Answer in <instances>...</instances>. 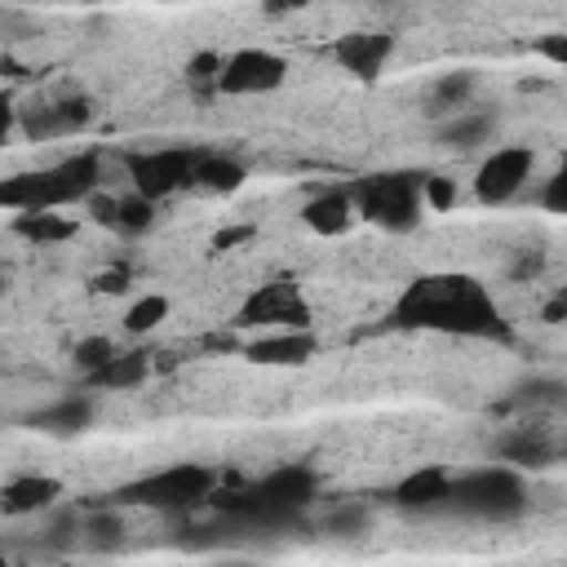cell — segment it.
Listing matches in <instances>:
<instances>
[{
  "label": "cell",
  "mask_w": 567,
  "mask_h": 567,
  "mask_svg": "<svg viewBox=\"0 0 567 567\" xmlns=\"http://www.w3.org/2000/svg\"><path fill=\"white\" fill-rule=\"evenodd\" d=\"M315 350H319V341H315V332H310V328H288V332H270V337L248 341V350H244V354H248L252 363L297 368V363H306Z\"/></svg>",
  "instance_id": "obj_10"
},
{
  "label": "cell",
  "mask_w": 567,
  "mask_h": 567,
  "mask_svg": "<svg viewBox=\"0 0 567 567\" xmlns=\"http://www.w3.org/2000/svg\"><path fill=\"white\" fill-rule=\"evenodd\" d=\"M190 182H199V186H208V190H235V186L244 182V168H239L230 155H204V159H195Z\"/></svg>",
  "instance_id": "obj_18"
},
{
  "label": "cell",
  "mask_w": 567,
  "mask_h": 567,
  "mask_svg": "<svg viewBox=\"0 0 567 567\" xmlns=\"http://www.w3.org/2000/svg\"><path fill=\"white\" fill-rule=\"evenodd\" d=\"M93 421V399L89 394H62L58 403L31 412V425L44 434H80Z\"/></svg>",
  "instance_id": "obj_13"
},
{
  "label": "cell",
  "mask_w": 567,
  "mask_h": 567,
  "mask_svg": "<svg viewBox=\"0 0 567 567\" xmlns=\"http://www.w3.org/2000/svg\"><path fill=\"white\" fill-rule=\"evenodd\" d=\"M288 75V62L270 49H239L230 58H221L217 71V89L221 93H239V97H257V93H275Z\"/></svg>",
  "instance_id": "obj_6"
},
{
  "label": "cell",
  "mask_w": 567,
  "mask_h": 567,
  "mask_svg": "<svg viewBox=\"0 0 567 567\" xmlns=\"http://www.w3.org/2000/svg\"><path fill=\"white\" fill-rule=\"evenodd\" d=\"M532 168H536L532 146H496V151L483 159L478 177H474L478 199H483V204H509V199L527 186Z\"/></svg>",
  "instance_id": "obj_8"
},
{
  "label": "cell",
  "mask_w": 567,
  "mask_h": 567,
  "mask_svg": "<svg viewBox=\"0 0 567 567\" xmlns=\"http://www.w3.org/2000/svg\"><path fill=\"white\" fill-rule=\"evenodd\" d=\"M390 49H394V35H385V31H354V35H341L332 53H337V62L346 71L372 80L381 71V62L390 58Z\"/></svg>",
  "instance_id": "obj_12"
},
{
  "label": "cell",
  "mask_w": 567,
  "mask_h": 567,
  "mask_svg": "<svg viewBox=\"0 0 567 567\" xmlns=\"http://www.w3.org/2000/svg\"><path fill=\"white\" fill-rule=\"evenodd\" d=\"M58 496H62V483L58 478H49V474H18V478H9L0 487V509L13 514V518L44 514V509L58 505Z\"/></svg>",
  "instance_id": "obj_11"
},
{
  "label": "cell",
  "mask_w": 567,
  "mask_h": 567,
  "mask_svg": "<svg viewBox=\"0 0 567 567\" xmlns=\"http://www.w3.org/2000/svg\"><path fill=\"white\" fill-rule=\"evenodd\" d=\"M111 359H115V341H111V337H84V341L75 346V363H80L89 377H97Z\"/></svg>",
  "instance_id": "obj_24"
},
{
  "label": "cell",
  "mask_w": 567,
  "mask_h": 567,
  "mask_svg": "<svg viewBox=\"0 0 567 567\" xmlns=\"http://www.w3.org/2000/svg\"><path fill=\"white\" fill-rule=\"evenodd\" d=\"M354 208L385 230H412L421 221V177L416 173H377L354 186Z\"/></svg>",
  "instance_id": "obj_4"
},
{
  "label": "cell",
  "mask_w": 567,
  "mask_h": 567,
  "mask_svg": "<svg viewBox=\"0 0 567 567\" xmlns=\"http://www.w3.org/2000/svg\"><path fill=\"white\" fill-rule=\"evenodd\" d=\"M151 217H155V204H151V199H142V195H124V199H115V226H124V230H142V226H151Z\"/></svg>",
  "instance_id": "obj_25"
},
{
  "label": "cell",
  "mask_w": 567,
  "mask_h": 567,
  "mask_svg": "<svg viewBox=\"0 0 567 567\" xmlns=\"http://www.w3.org/2000/svg\"><path fill=\"white\" fill-rule=\"evenodd\" d=\"M13 230L35 239V244H49V239H66L71 235V221L62 213H18L13 217Z\"/></svg>",
  "instance_id": "obj_20"
},
{
  "label": "cell",
  "mask_w": 567,
  "mask_h": 567,
  "mask_svg": "<svg viewBox=\"0 0 567 567\" xmlns=\"http://www.w3.org/2000/svg\"><path fill=\"white\" fill-rule=\"evenodd\" d=\"M363 523H368V509H359V505H341V509L328 514V532H337V536H350Z\"/></svg>",
  "instance_id": "obj_26"
},
{
  "label": "cell",
  "mask_w": 567,
  "mask_h": 567,
  "mask_svg": "<svg viewBox=\"0 0 567 567\" xmlns=\"http://www.w3.org/2000/svg\"><path fill=\"white\" fill-rule=\"evenodd\" d=\"M501 461L514 470V465H545L549 456H554V443L540 434V430H514V434H505L501 439Z\"/></svg>",
  "instance_id": "obj_17"
},
{
  "label": "cell",
  "mask_w": 567,
  "mask_h": 567,
  "mask_svg": "<svg viewBox=\"0 0 567 567\" xmlns=\"http://www.w3.org/2000/svg\"><path fill=\"white\" fill-rule=\"evenodd\" d=\"M492 133H496V115L470 111V106L456 111V115H447V120L439 124V142L452 146V151H474V146L492 142Z\"/></svg>",
  "instance_id": "obj_14"
},
{
  "label": "cell",
  "mask_w": 567,
  "mask_h": 567,
  "mask_svg": "<svg viewBox=\"0 0 567 567\" xmlns=\"http://www.w3.org/2000/svg\"><path fill=\"white\" fill-rule=\"evenodd\" d=\"M470 97H474V71H447V75H439L434 80V106L439 111H465L470 106Z\"/></svg>",
  "instance_id": "obj_19"
},
{
  "label": "cell",
  "mask_w": 567,
  "mask_h": 567,
  "mask_svg": "<svg viewBox=\"0 0 567 567\" xmlns=\"http://www.w3.org/2000/svg\"><path fill=\"white\" fill-rule=\"evenodd\" d=\"M239 323L252 328H306V297L297 292V284H266L261 292H252L239 306Z\"/></svg>",
  "instance_id": "obj_9"
},
{
  "label": "cell",
  "mask_w": 567,
  "mask_h": 567,
  "mask_svg": "<svg viewBox=\"0 0 567 567\" xmlns=\"http://www.w3.org/2000/svg\"><path fill=\"white\" fill-rule=\"evenodd\" d=\"M190 168H195V155L190 151H177V146H155V151H142L128 159V177H133V195L142 199H164L173 195L177 186L190 182Z\"/></svg>",
  "instance_id": "obj_7"
},
{
  "label": "cell",
  "mask_w": 567,
  "mask_h": 567,
  "mask_svg": "<svg viewBox=\"0 0 567 567\" xmlns=\"http://www.w3.org/2000/svg\"><path fill=\"white\" fill-rule=\"evenodd\" d=\"M399 323L452 332V337H496L501 310L487 297V288L470 275H421L408 284V292L394 306Z\"/></svg>",
  "instance_id": "obj_1"
},
{
  "label": "cell",
  "mask_w": 567,
  "mask_h": 567,
  "mask_svg": "<svg viewBox=\"0 0 567 567\" xmlns=\"http://www.w3.org/2000/svg\"><path fill=\"white\" fill-rule=\"evenodd\" d=\"M164 315H168V297H164V292H146L142 301L128 306L124 328H128V332H151V328H159Z\"/></svg>",
  "instance_id": "obj_22"
},
{
  "label": "cell",
  "mask_w": 567,
  "mask_h": 567,
  "mask_svg": "<svg viewBox=\"0 0 567 567\" xmlns=\"http://www.w3.org/2000/svg\"><path fill=\"white\" fill-rule=\"evenodd\" d=\"M146 377V359L142 354H120L115 350V359L93 377L97 385H111V390H124V385H137Z\"/></svg>",
  "instance_id": "obj_21"
},
{
  "label": "cell",
  "mask_w": 567,
  "mask_h": 567,
  "mask_svg": "<svg viewBox=\"0 0 567 567\" xmlns=\"http://www.w3.org/2000/svg\"><path fill=\"white\" fill-rule=\"evenodd\" d=\"M217 492V474L208 465H168L133 487H124V501H142V505H159V509H173V505H195V501H208Z\"/></svg>",
  "instance_id": "obj_5"
},
{
  "label": "cell",
  "mask_w": 567,
  "mask_h": 567,
  "mask_svg": "<svg viewBox=\"0 0 567 567\" xmlns=\"http://www.w3.org/2000/svg\"><path fill=\"white\" fill-rule=\"evenodd\" d=\"M563 186H567V177H563V173H554L549 195H545V204H549V208H563Z\"/></svg>",
  "instance_id": "obj_27"
},
{
  "label": "cell",
  "mask_w": 567,
  "mask_h": 567,
  "mask_svg": "<svg viewBox=\"0 0 567 567\" xmlns=\"http://www.w3.org/2000/svg\"><path fill=\"white\" fill-rule=\"evenodd\" d=\"M9 124H13V106H9V97H0V142L9 137Z\"/></svg>",
  "instance_id": "obj_28"
},
{
  "label": "cell",
  "mask_w": 567,
  "mask_h": 567,
  "mask_svg": "<svg viewBox=\"0 0 567 567\" xmlns=\"http://www.w3.org/2000/svg\"><path fill=\"white\" fill-rule=\"evenodd\" d=\"M80 540L93 545V549H106V545H120L124 540V523L120 514H93L80 523Z\"/></svg>",
  "instance_id": "obj_23"
},
{
  "label": "cell",
  "mask_w": 567,
  "mask_h": 567,
  "mask_svg": "<svg viewBox=\"0 0 567 567\" xmlns=\"http://www.w3.org/2000/svg\"><path fill=\"white\" fill-rule=\"evenodd\" d=\"M306 221L319 230V235H341L350 221H354V199L346 190H323L306 204Z\"/></svg>",
  "instance_id": "obj_16"
},
{
  "label": "cell",
  "mask_w": 567,
  "mask_h": 567,
  "mask_svg": "<svg viewBox=\"0 0 567 567\" xmlns=\"http://www.w3.org/2000/svg\"><path fill=\"white\" fill-rule=\"evenodd\" d=\"M447 487H452V474L439 470V465H425V470H412L399 487H394V501L403 509H430L439 501H447Z\"/></svg>",
  "instance_id": "obj_15"
},
{
  "label": "cell",
  "mask_w": 567,
  "mask_h": 567,
  "mask_svg": "<svg viewBox=\"0 0 567 567\" xmlns=\"http://www.w3.org/2000/svg\"><path fill=\"white\" fill-rule=\"evenodd\" d=\"M447 501H456L461 509H470L478 518H509L527 505V483L509 465H483V470L452 478Z\"/></svg>",
  "instance_id": "obj_3"
},
{
  "label": "cell",
  "mask_w": 567,
  "mask_h": 567,
  "mask_svg": "<svg viewBox=\"0 0 567 567\" xmlns=\"http://www.w3.org/2000/svg\"><path fill=\"white\" fill-rule=\"evenodd\" d=\"M97 155H71L35 173H18L0 182V204L13 213H58L66 204H80L97 190Z\"/></svg>",
  "instance_id": "obj_2"
}]
</instances>
